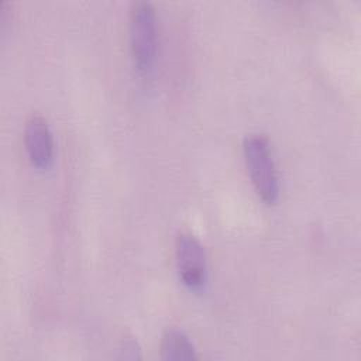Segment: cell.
<instances>
[{
	"mask_svg": "<svg viewBox=\"0 0 361 361\" xmlns=\"http://www.w3.org/2000/svg\"><path fill=\"white\" fill-rule=\"evenodd\" d=\"M175 255L185 286L193 292L203 290L207 283V257L202 243L192 233L180 231L175 238Z\"/></svg>",
	"mask_w": 361,
	"mask_h": 361,
	"instance_id": "obj_3",
	"label": "cell"
},
{
	"mask_svg": "<svg viewBox=\"0 0 361 361\" xmlns=\"http://www.w3.org/2000/svg\"><path fill=\"white\" fill-rule=\"evenodd\" d=\"M161 357L166 361L195 360L196 348L189 337L179 329H168L161 338Z\"/></svg>",
	"mask_w": 361,
	"mask_h": 361,
	"instance_id": "obj_5",
	"label": "cell"
},
{
	"mask_svg": "<svg viewBox=\"0 0 361 361\" xmlns=\"http://www.w3.org/2000/svg\"><path fill=\"white\" fill-rule=\"evenodd\" d=\"M128 37L135 69L140 75L149 76L157 62V17L149 1L137 0L131 3Z\"/></svg>",
	"mask_w": 361,
	"mask_h": 361,
	"instance_id": "obj_1",
	"label": "cell"
},
{
	"mask_svg": "<svg viewBox=\"0 0 361 361\" xmlns=\"http://www.w3.org/2000/svg\"><path fill=\"white\" fill-rule=\"evenodd\" d=\"M24 144L31 164L47 169L54 162V140L48 121L44 116L32 113L24 127Z\"/></svg>",
	"mask_w": 361,
	"mask_h": 361,
	"instance_id": "obj_4",
	"label": "cell"
},
{
	"mask_svg": "<svg viewBox=\"0 0 361 361\" xmlns=\"http://www.w3.org/2000/svg\"><path fill=\"white\" fill-rule=\"evenodd\" d=\"M121 355L120 358H127V360H137L140 358V347L137 344V341L134 340H127L123 343L121 345Z\"/></svg>",
	"mask_w": 361,
	"mask_h": 361,
	"instance_id": "obj_6",
	"label": "cell"
},
{
	"mask_svg": "<svg viewBox=\"0 0 361 361\" xmlns=\"http://www.w3.org/2000/svg\"><path fill=\"white\" fill-rule=\"evenodd\" d=\"M243 151L257 193L265 203H275L279 196V182L268 138L259 133L248 134L244 138Z\"/></svg>",
	"mask_w": 361,
	"mask_h": 361,
	"instance_id": "obj_2",
	"label": "cell"
}]
</instances>
